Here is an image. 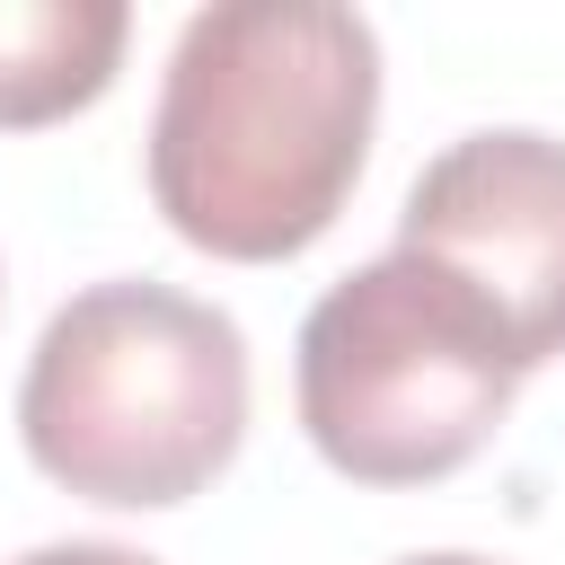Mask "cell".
<instances>
[{
    "mask_svg": "<svg viewBox=\"0 0 565 565\" xmlns=\"http://www.w3.org/2000/svg\"><path fill=\"white\" fill-rule=\"evenodd\" d=\"M380 35L335 0H212L177 26L150 115L159 221L230 265L318 247L371 159Z\"/></svg>",
    "mask_w": 565,
    "mask_h": 565,
    "instance_id": "6da1fadb",
    "label": "cell"
},
{
    "mask_svg": "<svg viewBox=\"0 0 565 565\" xmlns=\"http://www.w3.org/2000/svg\"><path fill=\"white\" fill-rule=\"evenodd\" d=\"M247 433V335L230 309L177 282H88L71 291L18 380L26 459L115 512H159L203 494Z\"/></svg>",
    "mask_w": 565,
    "mask_h": 565,
    "instance_id": "7a4b0ae2",
    "label": "cell"
},
{
    "mask_svg": "<svg viewBox=\"0 0 565 565\" xmlns=\"http://www.w3.org/2000/svg\"><path fill=\"white\" fill-rule=\"evenodd\" d=\"M300 433L353 486H441L512 415V353L424 256H371L318 291L291 353Z\"/></svg>",
    "mask_w": 565,
    "mask_h": 565,
    "instance_id": "3957f363",
    "label": "cell"
},
{
    "mask_svg": "<svg viewBox=\"0 0 565 565\" xmlns=\"http://www.w3.org/2000/svg\"><path fill=\"white\" fill-rule=\"evenodd\" d=\"M397 256L450 274L512 371L565 353V141L556 132H468L397 203Z\"/></svg>",
    "mask_w": 565,
    "mask_h": 565,
    "instance_id": "277c9868",
    "label": "cell"
},
{
    "mask_svg": "<svg viewBox=\"0 0 565 565\" xmlns=\"http://www.w3.org/2000/svg\"><path fill=\"white\" fill-rule=\"evenodd\" d=\"M124 0H0V132H35L97 106L124 62Z\"/></svg>",
    "mask_w": 565,
    "mask_h": 565,
    "instance_id": "5b68a950",
    "label": "cell"
},
{
    "mask_svg": "<svg viewBox=\"0 0 565 565\" xmlns=\"http://www.w3.org/2000/svg\"><path fill=\"white\" fill-rule=\"evenodd\" d=\"M18 565H159V556L115 547V539H53V547H26Z\"/></svg>",
    "mask_w": 565,
    "mask_h": 565,
    "instance_id": "8992f818",
    "label": "cell"
},
{
    "mask_svg": "<svg viewBox=\"0 0 565 565\" xmlns=\"http://www.w3.org/2000/svg\"><path fill=\"white\" fill-rule=\"evenodd\" d=\"M397 565H494V556H468V547H433V556H397Z\"/></svg>",
    "mask_w": 565,
    "mask_h": 565,
    "instance_id": "52a82bcc",
    "label": "cell"
}]
</instances>
